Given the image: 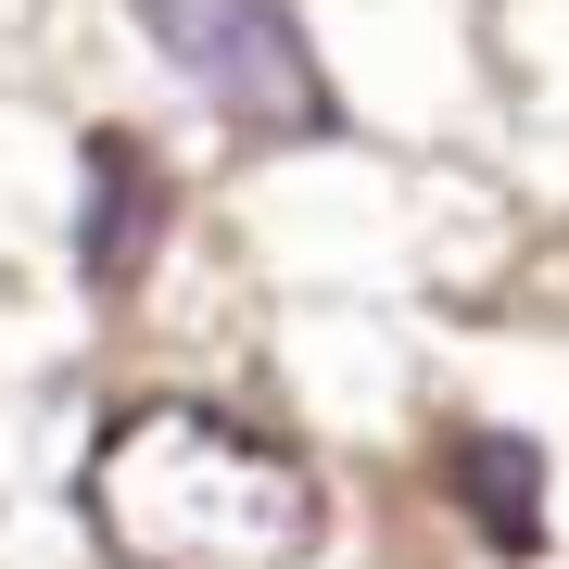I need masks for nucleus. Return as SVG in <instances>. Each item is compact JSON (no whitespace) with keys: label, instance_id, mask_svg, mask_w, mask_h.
Here are the masks:
<instances>
[{"label":"nucleus","instance_id":"obj_1","mask_svg":"<svg viewBox=\"0 0 569 569\" xmlns=\"http://www.w3.org/2000/svg\"><path fill=\"white\" fill-rule=\"evenodd\" d=\"M77 493L114 569H305L317 545V468L228 406H127Z\"/></svg>","mask_w":569,"mask_h":569},{"label":"nucleus","instance_id":"obj_2","mask_svg":"<svg viewBox=\"0 0 569 569\" xmlns=\"http://www.w3.org/2000/svg\"><path fill=\"white\" fill-rule=\"evenodd\" d=\"M140 26L228 127H253V140H329V127H342L305 26H291V0H140Z\"/></svg>","mask_w":569,"mask_h":569},{"label":"nucleus","instance_id":"obj_3","mask_svg":"<svg viewBox=\"0 0 569 569\" xmlns=\"http://www.w3.org/2000/svg\"><path fill=\"white\" fill-rule=\"evenodd\" d=\"M164 228H178V178L152 164V140L102 127V140H89V216H77V279H89V305H127V291L152 279Z\"/></svg>","mask_w":569,"mask_h":569},{"label":"nucleus","instance_id":"obj_4","mask_svg":"<svg viewBox=\"0 0 569 569\" xmlns=\"http://www.w3.org/2000/svg\"><path fill=\"white\" fill-rule=\"evenodd\" d=\"M443 493L468 507V531L493 557H545V456H531V430H456Z\"/></svg>","mask_w":569,"mask_h":569}]
</instances>
